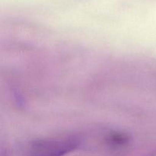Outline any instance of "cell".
Masks as SVG:
<instances>
[{
	"label": "cell",
	"instance_id": "2",
	"mask_svg": "<svg viewBox=\"0 0 156 156\" xmlns=\"http://www.w3.org/2000/svg\"><path fill=\"white\" fill-rule=\"evenodd\" d=\"M107 143L108 146L114 149H118V148L123 147L126 146L129 143V137L123 133H114L111 134L107 138Z\"/></svg>",
	"mask_w": 156,
	"mask_h": 156
},
{
	"label": "cell",
	"instance_id": "1",
	"mask_svg": "<svg viewBox=\"0 0 156 156\" xmlns=\"http://www.w3.org/2000/svg\"><path fill=\"white\" fill-rule=\"evenodd\" d=\"M80 140L75 136L32 141L24 149V156H63L75 150Z\"/></svg>",
	"mask_w": 156,
	"mask_h": 156
}]
</instances>
